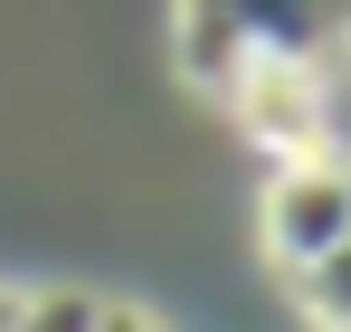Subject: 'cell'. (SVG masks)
<instances>
[{"instance_id": "obj_1", "label": "cell", "mask_w": 351, "mask_h": 332, "mask_svg": "<svg viewBox=\"0 0 351 332\" xmlns=\"http://www.w3.org/2000/svg\"><path fill=\"white\" fill-rule=\"evenodd\" d=\"M237 57H294V67H351V0H180L171 67L209 95Z\"/></svg>"}, {"instance_id": "obj_2", "label": "cell", "mask_w": 351, "mask_h": 332, "mask_svg": "<svg viewBox=\"0 0 351 332\" xmlns=\"http://www.w3.org/2000/svg\"><path fill=\"white\" fill-rule=\"evenodd\" d=\"M209 95L228 105V123L266 152V162L332 143V76H323V67H294V57H237Z\"/></svg>"}, {"instance_id": "obj_3", "label": "cell", "mask_w": 351, "mask_h": 332, "mask_svg": "<svg viewBox=\"0 0 351 332\" xmlns=\"http://www.w3.org/2000/svg\"><path fill=\"white\" fill-rule=\"evenodd\" d=\"M266 257L276 266H304V257H323L332 237L351 228V152H332V143H313V152H285L276 162V180H266Z\"/></svg>"}, {"instance_id": "obj_4", "label": "cell", "mask_w": 351, "mask_h": 332, "mask_svg": "<svg viewBox=\"0 0 351 332\" xmlns=\"http://www.w3.org/2000/svg\"><path fill=\"white\" fill-rule=\"evenodd\" d=\"M294 304H304V323H342L351 332V228L323 247V257L294 266Z\"/></svg>"}, {"instance_id": "obj_5", "label": "cell", "mask_w": 351, "mask_h": 332, "mask_svg": "<svg viewBox=\"0 0 351 332\" xmlns=\"http://www.w3.org/2000/svg\"><path fill=\"white\" fill-rule=\"evenodd\" d=\"M19 323H58V332H95V323H152V313H143V304H114V294H76V285H58V294H29V313H19Z\"/></svg>"}, {"instance_id": "obj_6", "label": "cell", "mask_w": 351, "mask_h": 332, "mask_svg": "<svg viewBox=\"0 0 351 332\" xmlns=\"http://www.w3.org/2000/svg\"><path fill=\"white\" fill-rule=\"evenodd\" d=\"M19 313H29V294H19V285H0V332H19Z\"/></svg>"}]
</instances>
